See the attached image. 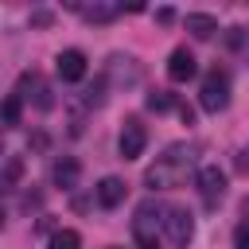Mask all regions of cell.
Listing matches in <instances>:
<instances>
[{
    "label": "cell",
    "instance_id": "cell-11",
    "mask_svg": "<svg viewBox=\"0 0 249 249\" xmlns=\"http://www.w3.org/2000/svg\"><path fill=\"white\" fill-rule=\"evenodd\" d=\"M19 93H23L27 101H35L39 109H51V89H47V82H43L39 74H23V78H19Z\"/></svg>",
    "mask_w": 249,
    "mask_h": 249
},
{
    "label": "cell",
    "instance_id": "cell-15",
    "mask_svg": "<svg viewBox=\"0 0 249 249\" xmlns=\"http://www.w3.org/2000/svg\"><path fill=\"white\" fill-rule=\"evenodd\" d=\"M19 101H23L19 93H8L4 97V128H16L19 124Z\"/></svg>",
    "mask_w": 249,
    "mask_h": 249
},
{
    "label": "cell",
    "instance_id": "cell-10",
    "mask_svg": "<svg viewBox=\"0 0 249 249\" xmlns=\"http://www.w3.org/2000/svg\"><path fill=\"white\" fill-rule=\"evenodd\" d=\"M54 187H62V191H74L78 187V179H82V163L74 160V156H62V160H54Z\"/></svg>",
    "mask_w": 249,
    "mask_h": 249
},
{
    "label": "cell",
    "instance_id": "cell-8",
    "mask_svg": "<svg viewBox=\"0 0 249 249\" xmlns=\"http://www.w3.org/2000/svg\"><path fill=\"white\" fill-rule=\"evenodd\" d=\"M195 70H198L195 54H191L187 47H175L171 58H167V78H171V82H187V78H195Z\"/></svg>",
    "mask_w": 249,
    "mask_h": 249
},
{
    "label": "cell",
    "instance_id": "cell-14",
    "mask_svg": "<svg viewBox=\"0 0 249 249\" xmlns=\"http://www.w3.org/2000/svg\"><path fill=\"white\" fill-rule=\"evenodd\" d=\"M187 31H191L195 39H210V35L218 31V19L206 16V12H191V16H187Z\"/></svg>",
    "mask_w": 249,
    "mask_h": 249
},
{
    "label": "cell",
    "instance_id": "cell-4",
    "mask_svg": "<svg viewBox=\"0 0 249 249\" xmlns=\"http://www.w3.org/2000/svg\"><path fill=\"white\" fill-rule=\"evenodd\" d=\"M160 202H144L140 210H136V222H132V230H136V241H140V249H160V237H156V222H160Z\"/></svg>",
    "mask_w": 249,
    "mask_h": 249
},
{
    "label": "cell",
    "instance_id": "cell-17",
    "mask_svg": "<svg viewBox=\"0 0 249 249\" xmlns=\"http://www.w3.org/2000/svg\"><path fill=\"white\" fill-rule=\"evenodd\" d=\"M148 109H156V113H167V109H171V93H163V89L148 93Z\"/></svg>",
    "mask_w": 249,
    "mask_h": 249
},
{
    "label": "cell",
    "instance_id": "cell-6",
    "mask_svg": "<svg viewBox=\"0 0 249 249\" xmlns=\"http://www.w3.org/2000/svg\"><path fill=\"white\" fill-rule=\"evenodd\" d=\"M195 187H198V195L214 206V202H222V195H226V171H218L214 163H206V167H198Z\"/></svg>",
    "mask_w": 249,
    "mask_h": 249
},
{
    "label": "cell",
    "instance_id": "cell-5",
    "mask_svg": "<svg viewBox=\"0 0 249 249\" xmlns=\"http://www.w3.org/2000/svg\"><path fill=\"white\" fill-rule=\"evenodd\" d=\"M144 144H148V128L140 124V117H128V121L121 124V140H117L121 156H124V160H136V156L144 152Z\"/></svg>",
    "mask_w": 249,
    "mask_h": 249
},
{
    "label": "cell",
    "instance_id": "cell-19",
    "mask_svg": "<svg viewBox=\"0 0 249 249\" xmlns=\"http://www.w3.org/2000/svg\"><path fill=\"white\" fill-rule=\"evenodd\" d=\"M233 249H249V226H241V230L233 233Z\"/></svg>",
    "mask_w": 249,
    "mask_h": 249
},
{
    "label": "cell",
    "instance_id": "cell-18",
    "mask_svg": "<svg viewBox=\"0 0 249 249\" xmlns=\"http://www.w3.org/2000/svg\"><path fill=\"white\" fill-rule=\"evenodd\" d=\"M19 183V160L8 156V167H4V187H16Z\"/></svg>",
    "mask_w": 249,
    "mask_h": 249
},
{
    "label": "cell",
    "instance_id": "cell-13",
    "mask_svg": "<svg viewBox=\"0 0 249 249\" xmlns=\"http://www.w3.org/2000/svg\"><path fill=\"white\" fill-rule=\"evenodd\" d=\"M70 8H74V12H82L89 23H109V19L121 12L117 4H78V0H70Z\"/></svg>",
    "mask_w": 249,
    "mask_h": 249
},
{
    "label": "cell",
    "instance_id": "cell-7",
    "mask_svg": "<svg viewBox=\"0 0 249 249\" xmlns=\"http://www.w3.org/2000/svg\"><path fill=\"white\" fill-rule=\"evenodd\" d=\"M54 70H58L62 82H82V78H86V54L70 47V51H62V54L54 58Z\"/></svg>",
    "mask_w": 249,
    "mask_h": 249
},
{
    "label": "cell",
    "instance_id": "cell-9",
    "mask_svg": "<svg viewBox=\"0 0 249 249\" xmlns=\"http://www.w3.org/2000/svg\"><path fill=\"white\" fill-rule=\"evenodd\" d=\"M93 195H97V202H101L105 210H113V206H121V202H124L128 187H124V179H117V175H105V179L93 187Z\"/></svg>",
    "mask_w": 249,
    "mask_h": 249
},
{
    "label": "cell",
    "instance_id": "cell-16",
    "mask_svg": "<svg viewBox=\"0 0 249 249\" xmlns=\"http://www.w3.org/2000/svg\"><path fill=\"white\" fill-rule=\"evenodd\" d=\"M51 249H82V237H78L74 230H58V233L51 237Z\"/></svg>",
    "mask_w": 249,
    "mask_h": 249
},
{
    "label": "cell",
    "instance_id": "cell-3",
    "mask_svg": "<svg viewBox=\"0 0 249 249\" xmlns=\"http://www.w3.org/2000/svg\"><path fill=\"white\" fill-rule=\"evenodd\" d=\"M160 226L167 230V241L175 249H187V241L195 237V222H191V214L183 206H163L160 210Z\"/></svg>",
    "mask_w": 249,
    "mask_h": 249
},
{
    "label": "cell",
    "instance_id": "cell-20",
    "mask_svg": "<svg viewBox=\"0 0 249 249\" xmlns=\"http://www.w3.org/2000/svg\"><path fill=\"white\" fill-rule=\"evenodd\" d=\"M237 167L249 175V148H241V152H237Z\"/></svg>",
    "mask_w": 249,
    "mask_h": 249
},
{
    "label": "cell",
    "instance_id": "cell-21",
    "mask_svg": "<svg viewBox=\"0 0 249 249\" xmlns=\"http://www.w3.org/2000/svg\"><path fill=\"white\" fill-rule=\"evenodd\" d=\"M245 218H249V202H245Z\"/></svg>",
    "mask_w": 249,
    "mask_h": 249
},
{
    "label": "cell",
    "instance_id": "cell-2",
    "mask_svg": "<svg viewBox=\"0 0 249 249\" xmlns=\"http://www.w3.org/2000/svg\"><path fill=\"white\" fill-rule=\"evenodd\" d=\"M198 105H202L206 113H222V109L230 105V74H226V70H218V66H214V70L202 78Z\"/></svg>",
    "mask_w": 249,
    "mask_h": 249
},
{
    "label": "cell",
    "instance_id": "cell-12",
    "mask_svg": "<svg viewBox=\"0 0 249 249\" xmlns=\"http://www.w3.org/2000/svg\"><path fill=\"white\" fill-rule=\"evenodd\" d=\"M109 74H113L117 82H124V86H136V82H140V66H136V58H128V54H113V58H109Z\"/></svg>",
    "mask_w": 249,
    "mask_h": 249
},
{
    "label": "cell",
    "instance_id": "cell-1",
    "mask_svg": "<svg viewBox=\"0 0 249 249\" xmlns=\"http://www.w3.org/2000/svg\"><path fill=\"white\" fill-rule=\"evenodd\" d=\"M195 156H198V144H171V148L144 171V187H152V191L179 187V183L187 179V171L195 167Z\"/></svg>",
    "mask_w": 249,
    "mask_h": 249
}]
</instances>
